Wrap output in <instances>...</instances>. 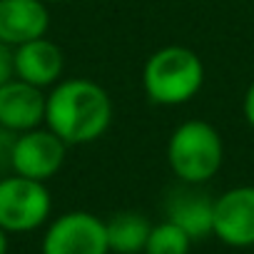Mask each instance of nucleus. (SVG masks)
<instances>
[{
    "label": "nucleus",
    "instance_id": "f257e3e1",
    "mask_svg": "<svg viewBox=\"0 0 254 254\" xmlns=\"http://www.w3.org/2000/svg\"><path fill=\"white\" fill-rule=\"evenodd\" d=\"M112 100L105 87L87 77L60 80L45 102V127L67 147L100 140L112 122Z\"/></svg>",
    "mask_w": 254,
    "mask_h": 254
},
{
    "label": "nucleus",
    "instance_id": "f03ea898",
    "mask_svg": "<svg viewBox=\"0 0 254 254\" xmlns=\"http://www.w3.org/2000/svg\"><path fill=\"white\" fill-rule=\"evenodd\" d=\"M204 85V65L199 55L185 45L155 50L142 67V87L150 102L175 107L190 102Z\"/></svg>",
    "mask_w": 254,
    "mask_h": 254
},
{
    "label": "nucleus",
    "instance_id": "7ed1b4c3",
    "mask_svg": "<svg viewBox=\"0 0 254 254\" xmlns=\"http://www.w3.org/2000/svg\"><path fill=\"white\" fill-rule=\"evenodd\" d=\"M224 160L222 137L207 120H187L170 135L167 162L185 185H204Z\"/></svg>",
    "mask_w": 254,
    "mask_h": 254
},
{
    "label": "nucleus",
    "instance_id": "20e7f679",
    "mask_svg": "<svg viewBox=\"0 0 254 254\" xmlns=\"http://www.w3.org/2000/svg\"><path fill=\"white\" fill-rule=\"evenodd\" d=\"M53 199L45 182L20 175L0 177V227L8 234H23L50 219Z\"/></svg>",
    "mask_w": 254,
    "mask_h": 254
},
{
    "label": "nucleus",
    "instance_id": "39448f33",
    "mask_svg": "<svg viewBox=\"0 0 254 254\" xmlns=\"http://www.w3.org/2000/svg\"><path fill=\"white\" fill-rule=\"evenodd\" d=\"M43 254H110L105 219L82 209L60 214L45 229Z\"/></svg>",
    "mask_w": 254,
    "mask_h": 254
},
{
    "label": "nucleus",
    "instance_id": "423d86ee",
    "mask_svg": "<svg viewBox=\"0 0 254 254\" xmlns=\"http://www.w3.org/2000/svg\"><path fill=\"white\" fill-rule=\"evenodd\" d=\"M67 145L48 127H35L23 135H18L13 147L10 170L20 177L45 182L55 177L65 165Z\"/></svg>",
    "mask_w": 254,
    "mask_h": 254
},
{
    "label": "nucleus",
    "instance_id": "0eeeda50",
    "mask_svg": "<svg viewBox=\"0 0 254 254\" xmlns=\"http://www.w3.org/2000/svg\"><path fill=\"white\" fill-rule=\"evenodd\" d=\"M214 237L234 249L254 247V185L227 190L214 199Z\"/></svg>",
    "mask_w": 254,
    "mask_h": 254
},
{
    "label": "nucleus",
    "instance_id": "6e6552de",
    "mask_svg": "<svg viewBox=\"0 0 254 254\" xmlns=\"http://www.w3.org/2000/svg\"><path fill=\"white\" fill-rule=\"evenodd\" d=\"M45 102L48 95L40 87L13 77L0 87V127L15 135L35 130L45 122Z\"/></svg>",
    "mask_w": 254,
    "mask_h": 254
},
{
    "label": "nucleus",
    "instance_id": "1a4fd4ad",
    "mask_svg": "<svg viewBox=\"0 0 254 254\" xmlns=\"http://www.w3.org/2000/svg\"><path fill=\"white\" fill-rule=\"evenodd\" d=\"M50 13L43 0H0V43L18 48L45 38Z\"/></svg>",
    "mask_w": 254,
    "mask_h": 254
},
{
    "label": "nucleus",
    "instance_id": "9d476101",
    "mask_svg": "<svg viewBox=\"0 0 254 254\" xmlns=\"http://www.w3.org/2000/svg\"><path fill=\"white\" fill-rule=\"evenodd\" d=\"M13 63H15L18 80H25V82L45 90V87L60 82V75L65 67V55L53 40L38 38V40L13 48Z\"/></svg>",
    "mask_w": 254,
    "mask_h": 254
},
{
    "label": "nucleus",
    "instance_id": "9b49d317",
    "mask_svg": "<svg viewBox=\"0 0 254 254\" xmlns=\"http://www.w3.org/2000/svg\"><path fill=\"white\" fill-rule=\"evenodd\" d=\"M165 212H167V222L177 224L192 242L214 234V199L207 192L177 190L170 194Z\"/></svg>",
    "mask_w": 254,
    "mask_h": 254
},
{
    "label": "nucleus",
    "instance_id": "f8f14e48",
    "mask_svg": "<svg viewBox=\"0 0 254 254\" xmlns=\"http://www.w3.org/2000/svg\"><path fill=\"white\" fill-rule=\"evenodd\" d=\"M152 227L155 224L142 212H135V209H125V212L112 214L105 222L110 252H115V254H145Z\"/></svg>",
    "mask_w": 254,
    "mask_h": 254
},
{
    "label": "nucleus",
    "instance_id": "ddd939ff",
    "mask_svg": "<svg viewBox=\"0 0 254 254\" xmlns=\"http://www.w3.org/2000/svg\"><path fill=\"white\" fill-rule=\"evenodd\" d=\"M192 239L172 222H160L152 227L145 254H190Z\"/></svg>",
    "mask_w": 254,
    "mask_h": 254
},
{
    "label": "nucleus",
    "instance_id": "4468645a",
    "mask_svg": "<svg viewBox=\"0 0 254 254\" xmlns=\"http://www.w3.org/2000/svg\"><path fill=\"white\" fill-rule=\"evenodd\" d=\"M15 77V63H13V48L0 43V87Z\"/></svg>",
    "mask_w": 254,
    "mask_h": 254
},
{
    "label": "nucleus",
    "instance_id": "2eb2a0df",
    "mask_svg": "<svg viewBox=\"0 0 254 254\" xmlns=\"http://www.w3.org/2000/svg\"><path fill=\"white\" fill-rule=\"evenodd\" d=\"M18 135L0 127V167H10L13 162V147H15Z\"/></svg>",
    "mask_w": 254,
    "mask_h": 254
},
{
    "label": "nucleus",
    "instance_id": "dca6fc26",
    "mask_svg": "<svg viewBox=\"0 0 254 254\" xmlns=\"http://www.w3.org/2000/svg\"><path fill=\"white\" fill-rule=\"evenodd\" d=\"M242 110H244V120H247V125L254 130V82H252V85L247 87V92H244Z\"/></svg>",
    "mask_w": 254,
    "mask_h": 254
},
{
    "label": "nucleus",
    "instance_id": "f3484780",
    "mask_svg": "<svg viewBox=\"0 0 254 254\" xmlns=\"http://www.w3.org/2000/svg\"><path fill=\"white\" fill-rule=\"evenodd\" d=\"M0 254H8V232L0 227Z\"/></svg>",
    "mask_w": 254,
    "mask_h": 254
},
{
    "label": "nucleus",
    "instance_id": "a211bd4d",
    "mask_svg": "<svg viewBox=\"0 0 254 254\" xmlns=\"http://www.w3.org/2000/svg\"><path fill=\"white\" fill-rule=\"evenodd\" d=\"M48 3H70V0H48Z\"/></svg>",
    "mask_w": 254,
    "mask_h": 254
}]
</instances>
